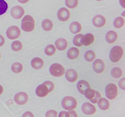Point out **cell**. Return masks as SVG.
Wrapping results in <instances>:
<instances>
[{"instance_id":"obj_1","label":"cell","mask_w":125,"mask_h":117,"mask_svg":"<svg viewBox=\"0 0 125 117\" xmlns=\"http://www.w3.org/2000/svg\"><path fill=\"white\" fill-rule=\"evenodd\" d=\"M54 85L53 82L50 80H47L37 87L35 90V93L39 97H45L49 93L54 90Z\"/></svg>"},{"instance_id":"obj_2","label":"cell","mask_w":125,"mask_h":117,"mask_svg":"<svg viewBox=\"0 0 125 117\" xmlns=\"http://www.w3.org/2000/svg\"><path fill=\"white\" fill-rule=\"evenodd\" d=\"M35 28V21L31 15H26L21 21V29L25 32L32 31Z\"/></svg>"},{"instance_id":"obj_3","label":"cell","mask_w":125,"mask_h":117,"mask_svg":"<svg viewBox=\"0 0 125 117\" xmlns=\"http://www.w3.org/2000/svg\"><path fill=\"white\" fill-rule=\"evenodd\" d=\"M123 49L119 46H114L111 49L109 54V58L114 63L118 62L123 56Z\"/></svg>"},{"instance_id":"obj_4","label":"cell","mask_w":125,"mask_h":117,"mask_svg":"<svg viewBox=\"0 0 125 117\" xmlns=\"http://www.w3.org/2000/svg\"><path fill=\"white\" fill-rule=\"evenodd\" d=\"M62 106L65 110H73L77 107V101L72 96H66L62 101Z\"/></svg>"},{"instance_id":"obj_5","label":"cell","mask_w":125,"mask_h":117,"mask_svg":"<svg viewBox=\"0 0 125 117\" xmlns=\"http://www.w3.org/2000/svg\"><path fill=\"white\" fill-rule=\"evenodd\" d=\"M105 93L106 97L109 99H114L115 98L118 93V88L117 85L112 83L107 84L105 88Z\"/></svg>"},{"instance_id":"obj_6","label":"cell","mask_w":125,"mask_h":117,"mask_svg":"<svg viewBox=\"0 0 125 117\" xmlns=\"http://www.w3.org/2000/svg\"><path fill=\"white\" fill-rule=\"evenodd\" d=\"M50 72L54 77H61L65 74V70L62 65L59 63H53L50 68Z\"/></svg>"},{"instance_id":"obj_7","label":"cell","mask_w":125,"mask_h":117,"mask_svg":"<svg viewBox=\"0 0 125 117\" xmlns=\"http://www.w3.org/2000/svg\"><path fill=\"white\" fill-rule=\"evenodd\" d=\"M85 97L90 100L92 103H97L98 101L101 98V94L99 93V91L96 90L92 89L91 88L88 89L84 94Z\"/></svg>"},{"instance_id":"obj_8","label":"cell","mask_w":125,"mask_h":117,"mask_svg":"<svg viewBox=\"0 0 125 117\" xmlns=\"http://www.w3.org/2000/svg\"><path fill=\"white\" fill-rule=\"evenodd\" d=\"M21 31L19 28L16 26H12L9 27L6 30V35L10 40H14L20 37Z\"/></svg>"},{"instance_id":"obj_9","label":"cell","mask_w":125,"mask_h":117,"mask_svg":"<svg viewBox=\"0 0 125 117\" xmlns=\"http://www.w3.org/2000/svg\"><path fill=\"white\" fill-rule=\"evenodd\" d=\"M14 101L17 104L24 105L28 102V96L25 92H18L15 95Z\"/></svg>"},{"instance_id":"obj_10","label":"cell","mask_w":125,"mask_h":117,"mask_svg":"<svg viewBox=\"0 0 125 117\" xmlns=\"http://www.w3.org/2000/svg\"><path fill=\"white\" fill-rule=\"evenodd\" d=\"M24 14V10L21 6H14L10 10V15L15 19H20Z\"/></svg>"},{"instance_id":"obj_11","label":"cell","mask_w":125,"mask_h":117,"mask_svg":"<svg viewBox=\"0 0 125 117\" xmlns=\"http://www.w3.org/2000/svg\"><path fill=\"white\" fill-rule=\"evenodd\" d=\"M82 111L84 114L90 115L96 112V107L90 102H85L82 106Z\"/></svg>"},{"instance_id":"obj_12","label":"cell","mask_w":125,"mask_h":117,"mask_svg":"<svg viewBox=\"0 0 125 117\" xmlns=\"http://www.w3.org/2000/svg\"><path fill=\"white\" fill-rule=\"evenodd\" d=\"M70 17V11L65 7L61 8L57 12V17L59 20L62 21H66L68 20Z\"/></svg>"},{"instance_id":"obj_13","label":"cell","mask_w":125,"mask_h":117,"mask_svg":"<svg viewBox=\"0 0 125 117\" xmlns=\"http://www.w3.org/2000/svg\"><path fill=\"white\" fill-rule=\"evenodd\" d=\"M105 65L101 59H96L93 63V69L96 73H103L104 70Z\"/></svg>"},{"instance_id":"obj_14","label":"cell","mask_w":125,"mask_h":117,"mask_svg":"<svg viewBox=\"0 0 125 117\" xmlns=\"http://www.w3.org/2000/svg\"><path fill=\"white\" fill-rule=\"evenodd\" d=\"M106 18L101 15H97L95 16L92 20V23L94 26L96 28H101L106 24Z\"/></svg>"},{"instance_id":"obj_15","label":"cell","mask_w":125,"mask_h":117,"mask_svg":"<svg viewBox=\"0 0 125 117\" xmlns=\"http://www.w3.org/2000/svg\"><path fill=\"white\" fill-rule=\"evenodd\" d=\"M65 74L67 80L70 82H74L78 79V73L74 69H68Z\"/></svg>"},{"instance_id":"obj_16","label":"cell","mask_w":125,"mask_h":117,"mask_svg":"<svg viewBox=\"0 0 125 117\" xmlns=\"http://www.w3.org/2000/svg\"><path fill=\"white\" fill-rule=\"evenodd\" d=\"M77 88L79 92L81 94L84 95V93L88 90V89L90 88V85L89 83L87 81L85 80H79L78 82V84H77Z\"/></svg>"},{"instance_id":"obj_17","label":"cell","mask_w":125,"mask_h":117,"mask_svg":"<svg viewBox=\"0 0 125 117\" xmlns=\"http://www.w3.org/2000/svg\"><path fill=\"white\" fill-rule=\"evenodd\" d=\"M55 45H56V48L59 51H63L67 48L68 46V43L66 39H63V38H59L57 39L55 41Z\"/></svg>"},{"instance_id":"obj_18","label":"cell","mask_w":125,"mask_h":117,"mask_svg":"<svg viewBox=\"0 0 125 117\" xmlns=\"http://www.w3.org/2000/svg\"><path fill=\"white\" fill-rule=\"evenodd\" d=\"M117 38H118V35L114 30H110V31L107 32V34H106V41L110 44L114 43V42H115Z\"/></svg>"},{"instance_id":"obj_19","label":"cell","mask_w":125,"mask_h":117,"mask_svg":"<svg viewBox=\"0 0 125 117\" xmlns=\"http://www.w3.org/2000/svg\"><path fill=\"white\" fill-rule=\"evenodd\" d=\"M94 40H95V37L90 33L85 34L83 37V44L84 46H89L94 43Z\"/></svg>"},{"instance_id":"obj_20","label":"cell","mask_w":125,"mask_h":117,"mask_svg":"<svg viewBox=\"0 0 125 117\" xmlns=\"http://www.w3.org/2000/svg\"><path fill=\"white\" fill-rule=\"evenodd\" d=\"M32 67L35 69H39L43 67L44 65L43 60L39 57H35L31 60Z\"/></svg>"},{"instance_id":"obj_21","label":"cell","mask_w":125,"mask_h":117,"mask_svg":"<svg viewBox=\"0 0 125 117\" xmlns=\"http://www.w3.org/2000/svg\"><path fill=\"white\" fill-rule=\"evenodd\" d=\"M79 55V51L75 47H72L67 52V57L71 60H74L78 58Z\"/></svg>"},{"instance_id":"obj_22","label":"cell","mask_w":125,"mask_h":117,"mask_svg":"<svg viewBox=\"0 0 125 117\" xmlns=\"http://www.w3.org/2000/svg\"><path fill=\"white\" fill-rule=\"evenodd\" d=\"M97 103L100 109L103 110H106L109 109L110 107V103L108 100L106 98H100V99L98 101Z\"/></svg>"},{"instance_id":"obj_23","label":"cell","mask_w":125,"mask_h":117,"mask_svg":"<svg viewBox=\"0 0 125 117\" xmlns=\"http://www.w3.org/2000/svg\"><path fill=\"white\" fill-rule=\"evenodd\" d=\"M81 24L78 21H74L70 25V30L73 34H78L81 30Z\"/></svg>"},{"instance_id":"obj_24","label":"cell","mask_w":125,"mask_h":117,"mask_svg":"<svg viewBox=\"0 0 125 117\" xmlns=\"http://www.w3.org/2000/svg\"><path fill=\"white\" fill-rule=\"evenodd\" d=\"M42 26L43 30L45 31H50L52 29L53 27V23L52 21L50 19H45L44 20L42 23Z\"/></svg>"},{"instance_id":"obj_25","label":"cell","mask_w":125,"mask_h":117,"mask_svg":"<svg viewBox=\"0 0 125 117\" xmlns=\"http://www.w3.org/2000/svg\"><path fill=\"white\" fill-rule=\"evenodd\" d=\"M111 76L113 77L114 78H120L123 74V71H122V69L119 67H115V68H112L111 72Z\"/></svg>"},{"instance_id":"obj_26","label":"cell","mask_w":125,"mask_h":117,"mask_svg":"<svg viewBox=\"0 0 125 117\" xmlns=\"http://www.w3.org/2000/svg\"><path fill=\"white\" fill-rule=\"evenodd\" d=\"M11 69L14 73L18 74V73H21L23 70V65L21 63L19 62H15L12 64L11 67Z\"/></svg>"},{"instance_id":"obj_27","label":"cell","mask_w":125,"mask_h":117,"mask_svg":"<svg viewBox=\"0 0 125 117\" xmlns=\"http://www.w3.org/2000/svg\"><path fill=\"white\" fill-rule=\"evenodd\" d=\"M95 57H96V54L94 51H92V50L87 51L84 55V58L87 62H92L95 60Z\"/></svg>"},{"instance_id":"obj_28","label":"cell","mask_w":125,"mask_h":117,"mask_svg":"<svg viewBox=\"0 0 125 117\" xmlns=\"http://www.w3.org/2000/svg\"><path fill=\"white\" fill-rule=\"evenodd\" d=\"M125 24V20L122 17H117L114 21V26L117 29L122 28Z\"/></svg>"},{"instance_id":"obj_29","label":"cell","mask_w":125,"mask_h":117,"mask_svg":"<svg viewBox=\"0 0 125 117\" xmlns=\"http://www.w3.org/2000/svg\"><path fill=\"white\" fill-rule=\"evenodd\" d=\"M83 34H77L73 39V44L76 46L80 47L83 45Z\"/></svg>"},{"instance_id":"obj_30","label":"cell","mask_w":125,"mask_h":117,"mask_svg":"<svg viewBox=\"0 0 125 117\" xmlns=\"http://www.w3.org/2000/svg\"><path fill=\"white\" fill-rule=\"evenodd\" d=\"M22 48H23V45H22L21 42L18 40H15V41H13L11 45V48L14 51H20Z\"/></svg>"},{"instance_id":"obj_31","label":"cell","mask_w":125,"mask_h":117,"mask_svg":"<svg viewBox=\"0 0 125 117\" xmlns=\"http://www.w3.org/2000/svg\"><path fill=\"white\" fill-rule=\"evenodd\" d=\"M56 49L53 45H49L45 48V52L47 56H52L56 52Z\"/></svg>"},{"instance_id":"obj_32","label":"cell","mask_w":125,"mask_h":117,"mask_svg":"<svg viewBox=\"0 0 125 117\" xmlns=\"http://www.w3.org/2000/svg\"><path fill=\"white\" fill-rule=\"evenodd\" d=\"M8 4L4 0H0V15H2L7 12Z\"/></svg>"},{"instance_id":"obj_33","label":"cell","mask_w":125,"mask_h":117,"mask_svg":"<svg viewBox=\"0 0 125 117\" xmlns=\"http://www.w3.org/2000/svg\"><path fill=\"white\" fill-rule=\"evenodd\" d=\"M65 4L70 9H74L78 6V0H65Z\"/></svg>"},{"instance_id":"obj_34","label":"cell","mask_w":125,"mask_h":117,"mask_svg":"<svg viewBox=\"0 0 125 117\" xmlns=\"http://www.w3.org/2000/svg\"><path fill=\"white\" fill-rule=\"evenodd\" d=\"M45 117H57V113L54 110H50L46 112Z\"/></svg>"},{"instance_id":"obj_35","label":"cell","mask_w":125,"mask_h":117,"mask_svg":"<svg viewBox=\"0 0 125 117\" xmlns=\"http://www.w3.org/2000/svg\"><path fill=\"white\" fill-rule=\"evenodd\" d=\"M119 87L122 89V90H125V78H123L118 82Z\"/></svg>"},{"instance_id":"obj_36","label":"cell","mask_w":125,"mask_h":117,"mask_svg":"<svg viewBox=\"0 0 125 117\" xmlns=\"http://www.w3.org/2000/svg\"><path fill=\"white\" fill-rule=\"evenodd\" d=\"M59 117H70L69 113L68 112H66V111H62L60 112Z\"/></svg>"},{"instance_id":"obj_37","label":"cell","mask_w":125,"mask_h":117,"mask_svg":"<svg viewBox=\"0 0 125 117\" xmlns=\"http://www.w3.org/2000/svg\"><path fill=\"white\" fill-rule=\"evenodd\" d=\"M68 113H69L70 117H78V115H77L76 112L73 110H70Z\"/></svg>"},{"instance_id":"obj_38","label":"cell","mask_w":125,"mask_h":117,"mask_svg":"<svg viewBox=\"0 0 125 117\" xmlns=\"http://www.w3.org/2000/svg\"><path fill=\"white\" fill-rule=\"evenodd\" d=\"M22 117H34V115L31 112H26L23 115Z\"/></svg>"},{"instance_id":"obj_39","label":"cell","mask_w":125,"mask_h":117,"mask_svg":"<svg viewBox=\"0 0 125 117\" xmlns=\"http://www.w3.org/2000/svg\"><path fill=\"white\" fill-rule=\"evenodd\" d=\"M5 43V39L2 35H0V46H2Z\"/></svg>"},{"instance_id":"obj_40","label":"cell","mask_w":125,"mask_h":117,"mask_svg":"<svg viewBox=\"0 0 125 117\" xmlns=\"http://www.w3.org/2000/svg\"><path fill=\"white\" fill-rule=\"evenodd\" d=\"M120 3L121 6L125 8V0H120Z\"/></svg>"},{"instance_id":"obj_41","label":"cell","mask_w":125,"mask_h":117,"mask_svg":"<svg viewBox=\"0 0 125 117\" xmlns=\"http://www.w3.org/2000/svg\"><path fill=\"white\" fill-rule=\"evenodd\" d=\"M29 1V0H18V2H20V3H23V4L26 3V2H28Z\"/></svg>"},{"instance_id":"obj_42","label":"cell","mask_w":125,"mask_h":117,"mask_svg":"<svg viewBox=\"0 0 125 117\" xmlns=\"http://www.w3.org/2000/svg\"><path fill=\"white\" fill-rule=\"evenodd\" d=\"M2 92H3V87L0 85V95L2 93Z\"/></svg>"},{"instance_id":"obj_43","label":"cell","mask_w":125,"mask_h":117,"mask_svg":"<svg viewBox=\"0 0 125 117\" xmlns=\"http://www.w3.org/2000/svg\"><path fill=\"white\" fill-rule=\"evenodd\" d=\"M122 15H123V17H125V12H123V13H122Z\"/></svg>"},{"instance_id":"obj_44","label":"cell","mask_w":125,"mask_h":117,"mask_svg":"<svg viewBox=\"0 0 125 117\" xmlns=\"http://www.w3.org/2000/svg\"><path fill=\"white\" fill-rule=\"evenodd\" d=\"M96 1H102V0H96Z\"/></svg>"},{"instance_id":"obj_45","label":"cell","mask_w":125,"mask_h":117,"mask_svg":"<svg viewBox=\"0 0 125 117\" xmlns=\"http://www.w3.org/2000/svg\"><path fill=\"white\" fill-rule=\"evenodd\" d=\"M0 58H1V54H0Z\"/></svg>"}]
</instances>
